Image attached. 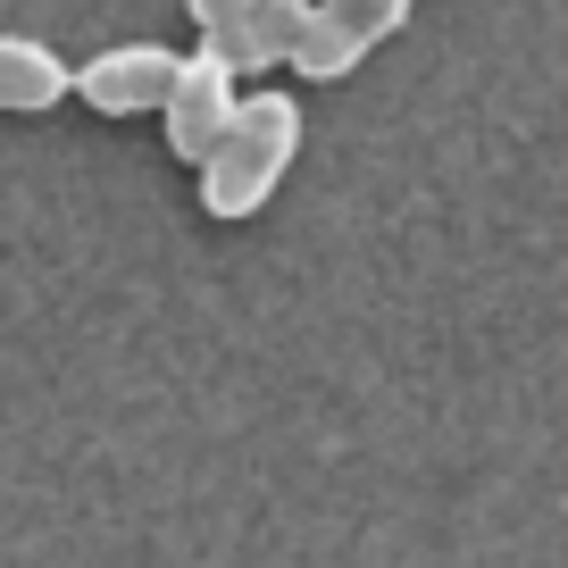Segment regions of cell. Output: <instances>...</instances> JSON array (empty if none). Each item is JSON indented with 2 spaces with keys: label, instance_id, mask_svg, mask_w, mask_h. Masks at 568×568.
<instances>
[{
  "label": "cell",
  "instance_id": "8",
  "mask_svg": "<svg viewBox=\"0 0 568 568\" xmlns=\"http://www.w3.org/2000/svg\"><path fill=\"white\" fill-rule=\"evenodd\" d=\"M184 9H193V26H226L234 9H251V0H184Z\"/></svg>",
  "mask_w": 568,
  "mask_h": 568
},
{
  "label": "cell",
  "instance_id": "3",
  "mask_svg": "<svg viewBox=\"0 0 568 568\" xmlns=\"http://www.w3.org/2000/svg\"><path fill=\"white\" fill-rule=\"evenodd\" d=\"M176 75H184V59L168 51V42H109L101 59L75 68V101H84L92 118H160Z\"/></svg>",
  "mask_w": 568,
  "mask_h": 568
},
{
  "label": "cell",
  "instance_id": "5",
  "mask_svg": "<svg viewBox=\"0 0 568 568\" xmlns=\"http://www.w3.org/2000/svg\"><path fill=\"white\" fill-rule=\"evenodd\" d=\"M75 92V68L34 34H0V109L9 118H42Z\"/></svg>",
  "mask_w": 568,
  "mask_h": 568
},
{
  "label": "cell",
  "instance_id": "2",
  "mask_svg": "<svg viewBox=\"0 0 568 568\" xmlns=\"http://www.w3.org/2000/svg\"><path fill=\"white\" fill-rule=\"evenodd\" d=\"M234 109H243V75H234L226 59L210 51V42H193V59H184L176 92H168V109H160V134H168V151H176L184 168H201V160L217 151V142H226Z\"/></svg>",
  "mask_w": 568,
  "mask_h": 568
},
{
  "label": "cell",
  "instance_id": "7",
  "mask_svg": "<svg viewBox=\"0 0 568 568\" xmlns=\"http://www.w3.org/2000/svg\"><path fill=\"white\" fill-rule=\"evenodd\" d=\"M318 9L359 42V51H376V42H393L409 26V0H318Z\"/></svg>",
  "mask_w": 568,
  "mask_h": 568
},
{
  "label": "cell",
  "instance_id": "1",
  "mask_svg": "<svg viewBox=\"0 0 568 568\" xmlns=\"http://www.w3.org/2000/svg\"><path fill=\"white\" fill-rule=\"evenodd\" d=\"M293 151H302V101H284V92H243L226 142L201 160V210L226 217V226L234 217H260L267 201H276Z\"/></svg>",
  "mask_w": 568,
  "mask_h": 568
},
{
  "label": "cell",
  "instance_id": "4",
  "mask_svg": "<svg viewBox=\"0 0 568 568\" xmlns=\"http://www.w3.org/2000/svg\"><path fill=\"white\" fill-rule=\"evenodd\" d=\"M302 26H310V0H251L226 26H201V42H210L234 75H267V68H293Z\"/></svg>",
  "mask_w": 568,
  "mask_h": 568
},
{
  "label": "cell",
  "instance_id": "6",
  "mask_svg": "<svg viewBox=\"0 0 568 568\" xmlns=\"http://www.w3.org/2000/svg\"><path fill=\"white\" fill-rule=\"evenodd\" d=\"M359 59H368V51H359V42L343 34L335 18H326L318 0H310V26H302V51H293V68H302L310 84H343V75H352Z\"/></svg>",
  "mask_w": 568,
  "mask_h": 568
}]
</instances>
